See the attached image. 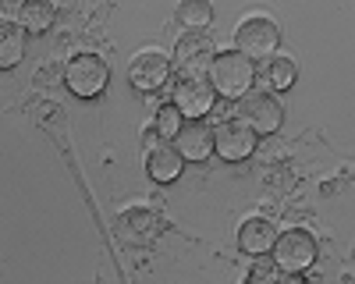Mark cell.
<instances>
[{"instance_id": "6da1fadb", "label": "cell", "mask_w": 355, "mask_h": 284, "mask_svg": "<svg viewBox=\"0 0 355 284\" xmlns=\"http://www.w3.org/2000/svg\"><path fill=\"white\" fill-rule=\"evenodd\" d=\"M206 82H210L214 96L242 100L256 85V64L249 57H242L239 50H220V53H214L210 68H206Z\"/></svg>"}, {"instance_id": "7a4b0ae2", "label": "cell", "mask_w": 355, "mask_h": 284, "mask_svg": "<svg viewBox=\"0 0 355 284\" xmlns=\"http://www.w3.org/2000/svg\"><path fill=\"white\" fill-rule=\"evenodd\" d=\"M281 46V25L270 15H249L234 28V50L249 61H270Z\"/></svg>"}, {"instance_id": "3957f363", "label": "cell", "mask_w": 355, "mask_h": 284, "mask_svg": "<svg viewBox=\"0 0 355 284\" xmlns=\"http://www.w3.org/2000/svg\"><path fill=\"white\" fill-rule=\"evenodd\" d=\"M64 85L78 96V100H96L107 85H110V64L103 61L100 53L82 50L75 53L68 68H64Z\"/></svg>"}, {"instance_id": "277c9868", "label": "cell", "mask_w": 355, "mask_h": 284, "mask_svg": "<svg viewBox=\"0 0 355 284\" xmlns=\"http://www.w3.org/2000/svg\"><path fill=\"white\" fill-rule=\"evenodd\" d=\"M270 256H274L277 270H284V274H306L316 263L320 245H316V238L306 231V227H284V231L274 238Z\"/></svg>"}, {"instance_id": "5b68a950", "label": "cell", "mask_w": 355, "mask_h": 284, "mask_svg": "<svg viewBox=\"0 0 355 284\" xmlns=\"http://www.w3.org/2000/svg\"><path fill=\"white\" fill-rule=\"evenodd\" d=\"M239 121L252 132V135H274L284 125V107L274 93L266 89H252L239 100Z\"/></svg>"}, {"instance_id": "8992f818", "label": "cell", "mask_w": 355, "mask_h": 284, "mask_svg": "<svg viewBox=\"0 0 355 284\" xmlns=\"http://www.w3.org/2000/svg\"><path fill=\"white\" fill-rule=\"evenodd\" d=\"M171 53L157 50V46H146L132 57L128 64V82L135 85L139 93H160L164 85L171 82Z\"/></svg>"}, {"instance_id": "52a82bcc", "label": "cell", "mask_w": 355, "mask_h": 284, "mask_svg": "<svg viewBox=\"0 0 355 284\" xmlns=\"http://www.w3.org/2000/svg\"><path fill=\"white\" fill-rule=\"evenodd\" d=\"M214 53L217 50L206 33H185L171 53V68H178V78H206Z\"/></svg>"}, {"instance_id": "ba28073f", "label": "cell", "mask_w": 355, "mask_h": 284, "mask_svg": "<svg viewBox=\"0 0 355 284\" xmlns=\"http://www.w3.org/2000/svg\"><path fill=\"white\" fill-rule=\"evenodd\" d=\"M217 96L206 78H178L171 85V107L182 114V121H202L214 110Z\"/></svg>"}, {"instance_id": "9c48e42d", "label": "cell", "mask_w": 355, "mask_h": 284, "mask_svg": "<svg viewBox=\"0 0 355 284\" xmlns=\"http://www.w3.org/2000/svg\"><path fill=\"white\" fill-rule=\"evenodd\" d=\"M214 153L227 163H242L256 153V135L239 121V118H227L214 125Z\"/></svg>"}, {"instance_id": "30bf717a", "label": "cell", "mask_w": 355, "mask_h": 284, "mask_svg": "<svg viewBox=\"0 0 355 284\" xmlns=\"http://www.w3.org/2000/svg\"><path fill=\"white\" fill-rule=\"evenodd\" d=\"M171 146L185 163H206L214 157V125L206 121H182Z\"/></svg>"}, {"instance_id": "8fae6325", "label": "cell", "mask_w": 355, "mask_h": 284, "mask_svg": "<svg viewBox=\"0 0 355 284\" xmlns=\"http://www.w3.org/2000/svg\"><path fill=\"white\" fill-rule=\"evenodd\" d=\"M274 238H277V227L266 220V217H249L239 227V249L245 256H270Z\"/></svg>"}, {"instance_id": "7c38bea8", "label": "cell", "mask_w": 355, "mask_h": 284, "mask_svg": "<svg viewBox=\"0 0 355 284\" xmlns=\"http://www.w3.org/2000/svg\"><path fill=\"white\" fill-rule=\"evenodd\" d=\"M146 170H150V178L157 185H171V181L182 178L185 160L178 157V150L171 146V142H157V146L150 150V157H146Z\"/></svg>"}, {"instance_id": "4fadbf2b", "label": "cell", "mask_w": 355, "mask_h": 284, "mask_svg": "<svg viewBox=\"0 0 355 284\" xmlns=\"http://www.w3.org/2000/svg\"><path fill=\"white\" fill-rule=\"evenodd\" d=\"M25 57V33L15 18H0V71L18 68Z\"/></svg>"}, {"instance_id": "5bb4252c", "label": "cell", "mask_w": 355, "mask_h": 284, "mask_svg": "<svg viewBox=\"0 0 355 284\" xmlns=\"http://www.w3.org/2000/svg\"><path fill=\"white\" fill-rule=\"evenodd\" d=\"M57 11L53 4H46V0H25V4L18 8V28L21 33H33V36H43L50 33Z\"/></svg>"}, {"instance_id": "9a60e30c", "label": "cell", "mask_w": 355, "mask_h": 284, "mask_svg": "<svg viewBox=\"0 0 355 284\" xmlns=\"http://www.w3.org/2000/svg\"><path fill=\"white\" fill-rule=\"evenodd\" d=\"M121 235L128 238V242H135V245H142V242H150L153 235H157V213L153 210H128L125 217H121Z\"/></svg>"}, {"instance_id": "2e32d148", "label": "cell", "mask_w": 355, "mask_h": 284, "mask_svg": "<svg viewBox=\"0 0 355 284\" xmlns=\"http://www.w3.org/2000/svg\"><path fill=\"white\" fill-rule=\"evenodd\" d=\"M263 78H266V85H270L266 93L277 96V93H288L291 85H295V78H299V68H295V61H288V57H270V61H266Z\"/></svg>"}, {"instance_id": "e0dca14e", "label": "cell", "mask_w": 355, "mask_h": 284, "mask_svg": "<svg viewBox=\"0 0 355 284\" xmlns=\"http://www.w3.org/2000/svg\"><path fill=\"white\" fill-rule=\"evenodd\" d=\"M174 15H178V21H182L189 33H202V28L214 21V8L206 4V0H182Z\"/></svg>"}, {"instance_id": "ac0fdd59", "label": "cell", "mask_w": 355, "mask_h": 284, "mask_svg": "<svg viewBox=\"0 0 355 284\" xmlns=\"http://www.w3.org/2000/svg\"><path fill=\"white\" fill-rule=\"evenodd\" d=\"M178 128H182V114H178L171 103H164V107L157 110V118H153V135H157L160 142H174Z\"/></svg>"}, {"instance_id": "d6986e66", "label": "cell", "mask_w": 355, "mask_h": 284, "mask_svg": "<svg viewBox=\"0 0 355 284\" xmlns=\"http://www.w3.org/2000/svg\"><path fill=\"white\" fill-rule=\"evenodd\" d=\"M242 284H277V277H274L270 270H252Z\"/></svg>"}, {"instance_id": "ffe728a7", "label": "cell", "mask_w": 355, "mask_h": 284, "mask_svg": "<svg viewBox=\"0 0 355 284\" xmlns=\"http://www.w3.org/2000/svg\"><path fill=\"white\" fill-rule=\"evenodd\" d=\"M277 284H309V281H306V274H284V277H277Z\"/></svg>"}]
</instances>
